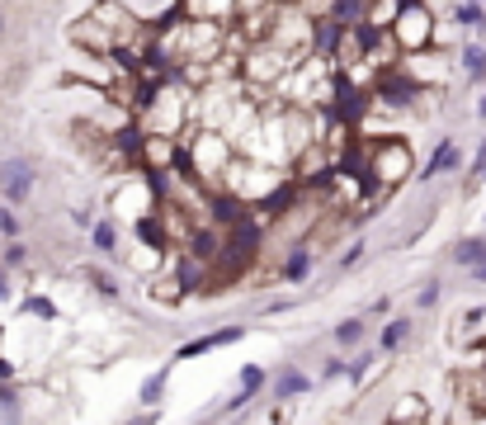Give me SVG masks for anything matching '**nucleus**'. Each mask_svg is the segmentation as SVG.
I'll list each match as a JSON object with an SVG mask.
<instances>
[{"mask_svg":"<svg viewBox=\"0 0 486 425\" xmlns=\"http://www.w3.org/2000/svg\"><path fill=\"white\" fill-rule=\"evenodd\" d=\"M90 241H95L99 255H118V222L109 218V212H104V218L90 227Z\"/></svg>","mask_w":486,"mask_h":425,"instance_id":"f8f14e48","label":"nucleus"},{"mask_svg":"<svg viewBox=\"0 0 486 425\" xmlns=\"http://www.w3.org/2000/svg\"><path fill=\"white\" fill-rule=\"evenodd\" d=\"M33 189H38V165L29 156H5L0 161V199H5V208L29 203Z\"/></svg>","mask_w":486,"mask_h":425,"instance_id":"20e7f679","label":"nucleus"},{"mask_svg":"<svg viewBox=\"0 0 486 425\" xmlns=\"http://www.w3.org/2000/svg\"><path fill=\"white\" fill-rule=\"evenodd\" d=\"M307 269H312V246H298V250L284 260V279L298 284V279H307Z\"/></svg>","mask_w":486,"mask_h":425,"instance_id":"dca6fc26","label":"nucleus"},{"mask_svg":"<svg viewBox=\"0 0 486 425\" xmlns=\"http://www.w3.org/2000/svg\"><path fill=\"white\" fill-rule=\"evenodd\" d=\"M397 14H401V0H378V5H364V24L373 33H392Z\"/></svg>","mask_w":486,"mask_h":425,"instance_id":"0eeeda50","label":"nucleus"},{"mask_svg":"<svg viewBox=\"0 0 486 425\" xmlns=\"http://www.w3.org/2000/svg\"><path fill=\"white\" fill-rule=\"evenodd\" d=\"M449 14H453V24L472 29V33H477V29L486 33V5H468V0H458V5H453Z\"/></svg>","mask_w":486,"mask_h":425,"instance_id":"2eb2a0df","label":"nucleus"},{"mask_svg":"<svg viewBox=\"0 0 486 425\" xmlns=\"http://www.w3.org/2000/svg\"><path fill=\"white\" fill-rule=\"evenodd\" d=\"M388 38H392L397 57H420V52H430L435 42H439L435 10L425 5V0H401V14H397V24H392Z\"/></svg>","mask_w":486,"mask_h":425,"instance_id":"f03ea898","label":"nucleus"},{"mask_svg":"<svg viewBox=\"0 0 486 425\" xmlns=\"http://www.w3.org/2000/svg\"><path fill=\"white\" fill-rule=\"evenodd\" d=\"M463 388V401H468V411L472 416H486V373H468L458 382Z\"/></svg>","mask_w":486,"mask_h":425,"instance_id":"ddd939ff","label":"nucleus"},{"mask_svg":"<svg viewBox=\"0 0 486 425\" xmlns=\"http://www.w3.org/2000/svg\"><path fill=\"white\" fill-rule=\"evenodd\" d=\"M19 312H24V316H43V322H57V307L48 303V298H38V293H29L24 303H19Z\"/></svg>","mask_w":486,"mask_h":425,"instance_id":"4be33fe9","label":"nucleus"},{"mask_svg":"<svg viewBox=\"0 0 486 425\" xmlns=\"http://www.w3.org/2000/svg\"><path fill=\"white\" fill-rule=\"evenodd\" d=\"M303 392H312V378L303 373V369H284L279 378H274V397H279V401H288V397H303Z\"/></svg>","mask_w":486,"mask_h":425,"instance_id":"9d476101","label":"nucleus"},{"mask_svg":"<svg viewBox=\"0 0 486 425\" xmlns=\"http://www.w3.org/2000/svg\"><path fill=\"white\" fill-rule=\"evenodd\" d=\"M19 416H24V401H19V388L10 382V388H0V425H19Z\"/></svg>","mask_w":486,"mask_h":425,"instance_id":"f3484780","label":"nucleus"},{"mask_svg":"<svg viewBox=\"0 0 486 425\" xmlns=\"http://www.w3.org/2000/svg\"><path fill=\"white\" fill-rule=\"evenodd\" d=\"M24 265H29V246H24V241H5V255H0V269L10 274V269H24Z\"/></svg>","mask_w":486,"mask_h":425,"instance_id":"412c9836","label":"nucleus"},{"mask_svg":"<svg viewBox=\"0 0 486 425\" xmlns=\"http://www.w3.org/2000/svg\"><path fill=\"white\" fill-rule=\"evenodd\" d=\"M416 303H420V307H435V303H439V284H425V288H420V298H416Z\"/></svg>","mask_w":486,"mask_h":425,"instance_id":"bb28decb","label":"nucleus"},{"mask_svg":"<svg viewBox=\"0 0 486 425\" xmlns=\"http://www.w3.org/2000/svg\"><path fill=\"white\" fill-rule=\"evenodd\" d=\"M293 71V61L274 48V42H256V48H246V61H241V76L250 80V85H284Z\"/></svg>","mask_w":486,"mask_h":425,"instance_id":"7ed1b4c3","label":"nucleus"},{"mask_svg":"<svg viewBox=\"0 0 486 425\" xmlns=\"http://www.w3.org/2000/svg\"><path fill=\"white\" fill-rule=\"evenodd\" d=\"M463 71H468V80H486V48L481 42H468V48H463Z\"/></svg>","mask_w":486,"mask_h":425,"instance_id":"a211bd4d","label":"nucleus"},{"mask_svg":"<svg viewBox=\"0 0 486 425\" xmlns=\"http://www.w3.org/2000/svg\"><path fill=\"white\" fill-rule=\"evenodd\" d=\"M458 161H463V152H458V142L453 137H444L439 146H435V152H430V161H425V170H420V175L416 180H439V175H453V170H458Z\"/></svg>","mask_w":486,"mask_h":425,"instance_id":"423d86ee","label":"nucleus"},{"mask_svg":"<svg viewBox=\"0 0 486 425\" xmlns=\"http://www.w3.org/2000/svg\"><path fill=\"white\" fill-rule=\"evenodd\" d=\"M364 331H369V326H364V316H345V322L335 326V345H345V350H350V345H359V340H364Z\"/></svg>","mask_w":486,"mask_h":425,"instance_id":"6ab92c4d","label":"nucleus"},{"mask_svg":"<svg viewBox=\"0 0 486 425\" xmlns=\"http://www.w3.org/2000/svg\"><path fill=\"white\" fill-rule=\"evenodd\" d=\"M359 175H364L378 194L383 189H397V184H407L411 175H416V161H411V142L407 137H397V133H388V137H373V142H354L350 146V156H345Z\"/></svg>","mask_w":486,"mask_h":425,"instance_id":"f257e3e1","label":"nucleus"},{"mask_svg":"<svg viewBox=\"0 0 486 425\" xmlns=\"http://www.w3.org/2000/svg\"><path fill=\"white\" fill-rule=\"evenodd\" d=\"M472 279H477V284L486 288V269H472Z\"/></svg>","mask_w":486,"mask_h":425,"instance_id":"7c9ffc66","label":"nucleus"},{"mask_svg":"<svg viewBox=\"0 0 486 425\" xmlns=\"http://www.w3.org/2000/svg\"><path fill=\"white\" fill-rule=\"evenodd\" d=\"M453 265H463V269H486V237H463L458 246H453Z\"/></svg>","mask_w":486,"mask_h":425,"instance_id":"6e6552de","label":"nucleus"},{"mask_svg":"<svg viewBox=\"0 0 486 425\" xmlns=\"http://www.w3.org/2000/svg\"><path fill=\"white\" fill-rule=\"evenodd\" d=\"M241 335H246V326L208 331V335H199V340H189V345H180V350H175V364H180V359H199V354H208V350H222V345H237Z\"/></svg>","mask_w":486,"mask_h":425,"instance_id":"39448f33","label":"nucleus"},{"mask_svg":"<svg viewBox=\"0 0 486 425\" xmlns=\"http://www.w3.org/2000/svg\"><path fill=\"white\" fill-rule=\"evenodd\" d=\"M265 382H269V373H265L260 364H246V369H241V392H250V397H256V392L265 388Z\"/></svg>","mask_w":486,"mask_h":425,"instance_id":"5701e85b","label":"nucleus"},{"mask_svg":"<svg viewBox=\"0 0 486 425\" xmlns=\"http://www.w3.org/2000/svg\"><path fill=\"white\" fill-rule=\"evenodd\" d=\"M123 425H161V411H137V416H128Z\"/></svg>","mask_w":486,"mask_h":425,"instance_id":"cd10ccee","label":"nucleus"},{"mask_svg":"<svg viewBox=\"0 0 486 425\" xmlns=\"http://www.w3.org/2000/svg\"><path fill=\"white\" fill-rule=\"evenodd\" d=\"M335 378H350V359H331L322 369V382H335Z\"/></svg>","mask_w":486,"mask_h":425,"instance_id":"393cba45","label":"nucleus"},{"mask_svg":"<svg viewBox=\"0 0 486 425\" xmlns=\"http://www.w3.org/2000/svg\"><path fill=\"white\" fill-rule=\"evenodd\" d=\"M5 298H10V274L0 269V303H5Z\"/></svg>","mask_w":486,"mask_h":425,"instance_id":"c85d7f7f","label":"nucleus"},{"mask_svg":"<svg viewBox=\"0 0 486 425\" xmlns=\"http://www.w3.org/2000/svg\"><path fill=\"white\" fill-rule=\"evenodd\" d=\"M477 118H486V90H481V99H477Z\"/></svg>","mask_w":486,"mask_h":425,"instance_id":"c756f323","label":"nucleus"},{"mask_svg":"<svg viewBox=\"0 0 486 425\" xmlns=\"http://www.w3.org/2000/svg\"><path fill=\"white\" fill-rule=\"evenodd\" d=\"M364 250H369L364 241H350V246H345V255H341V269H350V265H354V260H359V255H364Z\"/></svg>","mask_w":486,"mask_h":425,"instance_id":"a878e982","label":"nucleus"},{"mask_svg":"<svg viewBox=\"0 0 486 425\" xmlns=\"http://www.w3.org/2000/svg\"><path fill=\"white\" fill-rule=\"evenodd\" d=\"M430 411H425V397H401L392 407V420L388 425H425Z\"/></svg>","mask_w":486,"mask_h":425,"instance_id":"9b49d317","label":"nucleus"},{"mask_svg":"<svg viewBox=\"0 0 486 425\" xmlns=\"http://www.w3.org/2000/svg\"><path fill=\"white\" fill-rule=\"evenodd\" d=\"M86 279L95 284V293L104 298V303H118V293H123V288H118L114 274H104V269H86Z\"/></svg>","mask_w":486,"mask_h":425,"instance_id":"aec40b11","label":"nucleus"},{"mask_svg":"<svg viewBox=\"0 0 486 425\" xmlns=\"http://www.w3.org/2000/svg\"><path fill=\"white\" fill-rule=\"evenodd\" d=\"M165 388H171V364H165V369H156L152 378H142L137 401H142L146 411H156V407H161V397H165Z\"/></svg>","mask_w":486,"mask_h":425,"instance_id":"1a4fd4ad","label":"nucleus"},{"mask_svg":"<svg viewBox=\"0 0 486 425\" xmlns=\"http://www.w3.org/2000/svg\"><path fill=\"white\" fill-rule=\"evenodd\" d=\"M0 237H5V241H19V212L5 208V203H0Z\"/></svg>","mask_w":486,"mask_h":425,"instance_id":"b1692460","label":"nucleus"},{"mask_svg":"<svg viewBox=\"0 0 486 425\" xmlns=\"http://www.w3.org/2000/svg\"><path fill=\"white\" fill-rule=\"evenodd\" d=\"M401 340H411V322L407 316H392L383 326V335H378V345H383V354H392V350H401Z\"/></svg>","mask_w":486,"mask_h":425,"instance_id":"4468645a","label":"nucleus"}]
</instances>
